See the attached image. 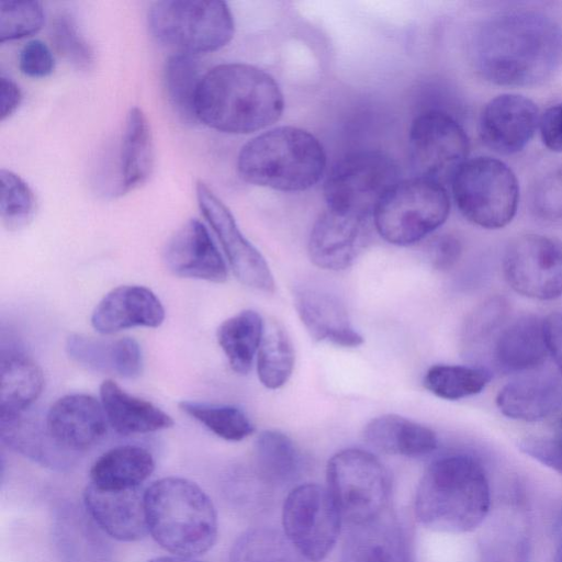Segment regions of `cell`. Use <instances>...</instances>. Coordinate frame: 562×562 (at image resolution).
Instances as JSON below:
<instances>
[{
	"instance_id": "12",
	"label": "cell",
	"mask_w": 562,
	"mask_h": 562,
	"mask_svg": "<svg viewBox=\"0 0 562 562\" xmlns=\"http://www.w3.org/2000/svg\"><path fill=\"white\" fill-rule=\"evenodd\" d=\"M408 148L418 177L443 184L451 182L468 160L470 142L464 128L450 113L429 110L413 120Z\"/></svg>"
},
{
	"instance_id": "23",
	"label": "cell",
	"mask_w": 562,
	"mask_h": 562,
	"mask_svg": "<svg viewBox=\"0 0 562 562\" xmlns=\"http://www.w3.org/2000/svg\"><path fill=\"white\" fill-rule=\"evenodd\" d=\"M65 349L71 360L91 371L125 379H136L143 372L142 348L131 337L101 339L70 334Z\"/></svg>"
},
{
	"instance_id": "24",
	"label": "cell",
	"mask_w": 562,
	"mask_h": 562,
	"mask_svg": "<svg viewBox=\"0 0 562 562\" xmlns=\"http://www.w3.org/2000/svg\"><path fill=\"white\" fill-rule=\"evenodd\" d=\"M27 411L0 415L2 442L43 467L58 470L69 467L76 454L68 452L55 441L45 419L40 420Z\"/></svg>"
},
{
	"instance_id": "47",
	"label": "cell",
	"mask_w": 562,
	"mask_h": 562,
	"mask_svg": "<svg viewBox=\"0 0 562 562\" xmlns=\"http://www.w3.org/2000/svg\"><path fill=\"white\" fill-rule=\"evenodd\" d=\"M538 128L543 146L552 153L562 154V102L543 111Z\"/></svg>"
},
{
	"instance_id": "32",
	"label": "cell",
	"mask_w": 562,
	"mask_h": 562,
	"mask_svg": "<svg viewBox=\"0 0 562 562\" xmlns=\"http://www.w3.org/2000/svg\"><path fill=\"white\" fill-rule=\"evenodd\" d=\"M265 322L252 310H245L225 319L217 328L216 338L231 369L247 374L262 339Z\"/></svg>"
},
{
	"instance_id": "29",
	"label": "cell",
	"mask_w": 562,
	"mask_h": 562,
	"mask_svg": "<svg viewBox=\"0 0 562 562\" xmlns=\"http://www.w3.org/2000/svg\"><path fill=\"white\" fill-rule=\"evenodd\" d=\"M0 415L27 411L40 397L44 375L40 366L14 347L1 349Z\"/></svg>"
},
{
	"instance_id": "7",
	"label": "cell",
	"mask_w": 562,
	"mask_h": 562,
	"mask_svg": "<svg viewBox=\"0 0 562 562\" xmlns=\"http://www.w3.org/2000/svg\"><path fill=\"white\" fill-rule=\"evenodd\" d=\"M451 188L460 213L482 228H503L517 213V177L508 165L497 158L477 156L468 159L454 173Z\"/></svg>"
},
{
	"instance_id": "22",
	"label": "cell",
	"mask_w": 562,
	"mask_h": 562,
	"mask_svg": "<svg viewBox=\"0 0 562 562\" xmlns=\"http://www.w3.org/2000/svg\"><path fill=\"white\" fill-rule=\"evenodd\" d=\"M165 321L160 300L148 288L120 285L95 305L91 325L100 334L110 335L133 327H159Z\"/></svg>"
},
{
	"instance_id": "5",
	"label": "cell",
	"mask_w": 562,
	"mask_h": 562,
	"mask_svg": "<svg viewBox=\"0 0 562 562\" xmlns=\"http://www.w3.org/2000/svg\"><path fill=\"white\" fill-rule=\"evenodd\" d=\"M326 168L319 140L294 126H279L246 143L237 158L239 176L247 182L284 192L316 184Z\"/></svg>"
},
{
	"instance_id": "27",
	"label": "cell",
	"mask_w": 562,
	"mask_h": 562,
	"mask_svg": "<svg viewBox=\"0 0 562 562\" xmlns=\"http://www.w3.org/2000/svg\"><path fill=\"white\" fill-rule=\"evenodd\" d=\"M548 348L543 319L524 315L504 328L494 346L496 364L505 372H522L541 367Z\"/></svg>"
},
{
	"instance_id": "35",
	"label": "cell",
	"mask_w": 562,
	"mask_h": 562,
	"mask_svg": "<svg viewBox=\"0 0 562 562\" xmlns=\"http://www.w3.org/2000/svg\"><path fill=\"white\" fill-rule=\"evenodd\" d=\"M295 362L292 341L284 327L276 319L265 323L257 353V373L263 386L277 390L290 379Z\"/></svg>"
},
{
	"instance_id": "44",
	"label": "cell",
	"mask_w": 562,
	"mask_h": 562,
	"mask_svg": "<svg viewBox=\"0 0 562 562\" xmlns=\"http://www.w3.org/2000/svg\"><path fill=\"white\" fill-rule=\"evenodd\" d=\"M506 313V302L494 297L480 305L468 318L463 328V340L473 344L493 330Z\"/></svg>"
},
{
	"instance_id": "34",
	"label": "cell",
	"mask_w": 562,
	"mask_h": 562,
	"mask_svg": "<svg viewBox=\"0 0 562 562\" xmlns=\"http://www.w3.org/2000/svg\"><path fill=\"white\" fill-rule=\"evenodd\" d=\"M203 76L195 55L175 53L166 60L162 77L166 95L175 112L186 122L198 121L195 98Z\"/></svg>"
},
{
	"instance_id": "39",
	"label": "cell",
	"mask_w": 562,
	"mask_h": 562,
	"mask_svg": "<svg viewBox=\"0 0 562 562\" xmlns=\"http://www.w3.org/2000/svg\"><path fill=\"white\" fill-rule=\"evenodd\" d=\"M0 215L4 228L14 232L27 226L36 212V199L29 184L16 173L0 171Z\"/></svg>"
},
{
	"instance_id": "49",
	"label": "cell",
	"mask_w": 562,
	"mask_h": 562,
	"mask_svg": "<svg viewBox=\"0 0 562 562\" xmlns=\"http://www.w3.org/2000/svg\"><path fill=\"white\" fill-rule=\"evenodd\" d=\"M22 101V92L19 86L10 78L0 77V120L10 117Z\"/></svg>"
},
{
	"instance_id": "40",
	"label": "cell",
	"mask_w": 562,
	"mask_h": 562,
	"mask_svg": "<svg viewBox=\"0 0 562 562\" xmlns=\"http://www.w3.org/2000/svg\"><path fill=\"white\" fill-rule=\"evenodd\" d=\"M50 38L56 52L75 68L87 71L93 67L94 52L69 13H59L54 19Z\"/></svg>"
},
{
	"instance_id": "38",
	"label": "cell",
	"mask_w": 562,
	"mask_h": 562,
	"mask_svg": "<svg viewBox=\"0 0 562 562\" xmlns=\"http://www.w3.org/2000/svg\"><path fill=\"white\" fill-rule=\"evenodd\" d=\"M178 406L217 437L228 441H240L255 431L248 416L236 406L199 401H181Z\"/></svg>"
},
{
	"instance_id": "9",
	"label": "cell",
	"mask_w": 562,
	"mask_h": 562,
	"mask_svg": "<svg viewBox=\"0 0 562 562\" xmlns=\"http://www.w3.org/2000/svg\"><path fill=\"white\" fill-rule=\"evenodd\" d=\"M398 176L397 164L384 151L348 154L333 166L324 183L327 209L369 218Z\"/></svg>"
},
{
	"instance_id": "16",
	"label": "cell",
	"mask_w": 562,
	"mask_h": 562,
	"mask_svg": "<svg viewBox=\"0 0 562 562\" xmlns=\"http://www.w3.org/2000/svg\"><path fill=\"white\" fill-rule=\"evenodd\" d=\"M369 218L327 209L315 221L308 256L321 269L340 271L357 260L370 240Z\"/></svg>"
},
{
	"instance_id": "36",
	"label": "cell",
	"mask_w": 562,
	"mask_h": 562,
	"mask_svg": "<svg viewBox=\"0 0 562 562\" xmlns=\"http://www.w3.org/2000/svg\"><path fill=\"white\" fill-rule=\"evenodd\" d=\"M285 535L268 528H251L234 542L229 562H306Z\"/></svg>"
},
{
	"instance_id": "26",
	"label": "cell",
	"mask_w": 562,
	"mask_h": 562,
	"mask_svg": "<svg viewBox=\"0 0 562 562\" xmlns=\"http://www.w3.org/2000/svg\"><path fill=\"white\" fill-rule=\"evenodd\" d=\"M100 397L108 423L117 434H148L173 425V419L167 413L148 401L128 394L112 380L101 383Z\"/></svg>"
},
{
	"instance_id": "46",
	"label": "cell",
	"mask_w": 562,
	"mask_h": 562,
	"mask_svg": "<svg viewBox=\"0 0 562 562\" xmlns=\"http://www.w3.org/2000/svg\"><path fill=\"white\" fill-rule=\"evenodd\" d=\"M462 255V243L452 234L436 236L428 245L427 257L436 270L451 269Z\"/></svg>"
},
{
	"instance_id": "45",
	"label": "cell",
	"mask_w": 562,
	"mask_h": 562,
	"mask_svg": "<svg viewBox=\"0 0 562 562\" xmlns=\"http://www.w3.org/2000/svg\"><path fill=\"white\" fill-rule=\"evenodd\" d=\"M19 67L23 75L31 78H45L55 68L49 47L40 40L27 42L20 52Z\"/></svg>"
},
{
	"instance_id": "11",
	"label": "cell",
	"mask_w": 562,
	"mask_h": 562,
	"mask_svg": "<svg viewBox=\"0 0 562 562\" xmlns=\"http://www.w3.org/2000/svg\"><path fill=\"white\" fill-rule=\"evenodd\" d=\"M341 514L328 488L307 483L293 488L282 508L285 537L312 562L322 561L336 544Z\"/></svg>"
},
{
	"instance_id": "25",
	"label": "cell",
	"mask_w": 562,
	"mask_h": 562,
	"mask_svg": "<svg viewBox=\"0 0 562 562\" xmlns=\"http://www.w3.org/2000/svg\"><path fill=\"white\" fill-rule=\"evenodd\" d=\"M496 405L505 416L537 422L562 409V383L552 376H527L502 387Z\"/></svg>"
},
{
	"instance_id": "19",
	"label": "cell",
	"mask_w": 562,
	"mask_h": 562,
	"mask_svg": "<svg viewBox=\"0 0 562 562\" xmlns=\"http://www.w3.org/2000/svg\"><path fill=\"white\" fill-rule=\"evenodd\" d=\"M45 420L55 441L76 456L101 441L109 425L101 402L82 393L58 398Z\"/></svg>"
},
{
	"instance_id": "31",
	"label": "cell",
	"mask_w": 562,
	"mask_h": 562,
	"mask_svg": "<svg viewBox=\"0 0 562 562\" xmlns=\"http://www.w3.org/2000/svg\"><path fill=\"white\" fill-rule=\"evenodd\" d=\"M155 162L150 125L142 109L134 106L126 117L120 151L119 193L125 194L143 186Z\"/></svg>"
},
{
	"instance_id": "48",
	"label": "cell",
	"mask_w": 562,
	"mask_h": 562,
	"mask_svg": "<svg viewBox=\"0 0 562 562\" xmlns=\"http://www.w3.org/2000/svg\"><path fill=\"white\" fill-rule=\"evenodd\" d=\"M543 333L548 352L562 375V313L553 312L543 319Z\"/></svg>"
},
{
	"instance_id": "18",
	"label": "cell",
	"mask_w": 562,
	"mask_h": 562,
	"mask_svg": "<svg viewBox=\"0 0 562 562\" xmlns=\"http://www.w3.org/2000/svg\"><path fill=\"white\" fill-rule=\"evenodd\" d=\"M341 562H413L405 527L387 509L373 518L349 524Z\"/></svg>"
},
{
	"instance_id": "51",
	"label": "cell",
	"mask_w": 562,
	"mask_h": 562,
	"mask_svg": "<svg viewBox=\"0 0 562 562\" xmlns=\"http://www.w3.org/2000/svg\"><path fill=\"white\" fill-rule=\"evenodd\" d=\"M559 544L554 557V562H562V516L558 524Z\"/></svg>"
},
{
	"instance_id": "20",
	"label": "cell",
	"mask_w": 562,
	"mask_h": 562,
	"mask_svg": "<svg viewBox=\"0 0 562 562\" xmlns=\"http://www.w3.org/2000/svg\"><path fill=\"white\" fill-rule=\"evenodd\" d=\"M83 504L93 521L113 539L133 542L148 532L142 486L102 490L89 483L83 491Z\"/></svg>"
},
{
	"instance_id": "6",
	"label": "cell",
	"mask_w": 562,
	"mask_h": 562,
	"mask_svg": "<svg viewBox=\"0 0 562 562\" xmlns=\"http://www.w3.org/2000/svg\"><path fill=\"white\" fill-rule=\"evenodd\" d=\"M151 35L176 53L196 55L225 46L234 36V19L221 0H162L148 11Z\"/></svg>"
},
{
	"instance_id": "14",
	"label": "cell",
	"mask_w": 562,
	"mask_h": 562,
	"mask_svg": "<svg viewBox=\"0 0 562 562\" xmlns=\"http://www.w3.org/2000/svg\"><path fill=\"white\" fill-rule=\"evenodd\" d=\"M199 207L216 234L235 277L246 286L273 293L276 283L259 250L241 234L227 206L203 182L198 181Z\"/></svg>"
},
{
	"instance_id": "41",
	"label": "cell",
	"mask_w": 562,
	"mask_h": 562,
	"mask_svg": "<svg viewBox=\"0 0 562 562\" xmlns=\"http://www.w3.org/2000/svg\"><path fill=\"white\" fill-rule=\"evenodd\" d=\"M44 24L40 1H0V42L13 41L37 33Z\"/></svg>"
},
{
	"instance_id": "4",
	"label": "cell",
	"mask_w": 562,
	"mask_h": 562,
	"mask_svg": "<svg viewBox=\"0 0 562 562\" xmlns=\"http://www.w3.org/2000/svg\"><path fill=\"white\" fill-rule=\"evenodd\" d=\"M147 529L173 555L194 558L217 538V515L211 498L194 482L168 476L145 490Z\"/></svg>"
},
{
	"instance_id": "28",
	"label": "cell",
	"mask_w": 562,
	"mask_h": 562,
	"mask_svg": "<svg viewBox=\"0 0 562 562\" xmlns=\"http://www.w3.org/2000/svg\"><path fill=\"white\" fill-rule=\"evenodd\" d=\"M362 436L375 450L395 456H425L438 445L437 436L430 428L395 414L371 419L364 426Z\"/></svg>"
},
{
	"instance_id": "50",
	"label": "cell",
	"mask_w": 562,
	"mask_h": 562,
	"mask_svg": "<svg viewBox=\"0 0 562 562\" xmlns=\"http://www.w3.org/2000/svg\"><path fill=\"white\" fill-rule=\"evenodd\" d=\"M148 562H202L199 560H195L194 558H188V557H179V555H166V557H158L154 558Z\"/></svg>"
},
{
	"instance_id": "21",
	"label": "cell",
	"mask_w": 562,
	"mask_h": 562,
	"mask_svg": "<svg viewBox=\"0 0 562 562\" xmlns=\"http://www.w3.org/2000/svg\"><path fill=\"white\" fill-rule=\"evenodd\" d=\"M294 306L310 336L316 341L355 348L363 342L353 328L344 301L319 286H301L294 293Z\"/></svg>"
},
{
	"instance_id": "3",
	"label": "cell",
	"mask_w": 562,
	"mask_h": 562,
	"mask_svg": "<svg viewBox=\"0 0 562 562\" xmlns=\"http://www.w3.org/2000/svg\"><path fill=\"white\" fill-rule=\"evenodd\" d=\"M491 508V488L481 463L467 454L441 457L425 471L415 514L425 527L448 533L476 529Z\"/></svg>"
},
{
	"instance_id": "10",
	"label": "cell",
	"mask_w": 562,
	"mask_h": 562,
	"mask_svg": "<svg viewBox=\"0 0 562 562\" xmlns=\"http://www.w3.org/2000/svg\"><path fill=\"white\" fill-rule=\"evenodd\" d=\"M326 474L327 488L348 525L387 509L391 475L371 452L356 448L341 450L329 459Z\"/></svg>"
},
{
	"instance_id": "2",
	"label": "cell",
	"mask_w": 562,
	"mask_h": 562,
	"mask_svg": "<svg viewBox=\"0 0 562 562\" xmlns=\"http://www.w3.org/2000/svg\"><path fill=\"white\" fill-rule=\"evenodd\" d=\"M284 99L274 78L241 63L222 64L204 72L195 98L198 121L229 134H247L276 123Z\"/></svg>"
},
{
	"instance_id": "30",
	"label": "cell",
	"mask_w": 562,
	"mask_h": 562,
	"mask_svg": "<svg viewBox=\"0 0 562 562\" xmlns=\"http://www.w3.org/2000/svg\"><path fill=\"white\" fill-rule=\"evenodd\" d=\"M155 460L139 446H117L103 452L90 468V483L102 490L140 487L151 475Z\"/></svg>"
},
{
	"instance_id": "1",
	"label": "cell",
	"mask_w": 562,
	"mask_h": 562,
	"mask_svg": "<svg viewBox=\"0 0 562 562\" xmlns=\"http://www.w3.org/2000/svg\"><path fill=\"white\" fill-rule=\"evenodd\" d=\"M472 56L479 75L493 85L536 86L562 64V27L541 11H504L479 26Z\"/></svg>"
},
{
	"instance_id": "37",
	"label": "cell",
	"mask_w": 562,
	"mask_h": 562,
	"mask_svg": "<svg viewBox=\"0 0 562 562\" xmlns=\"http://www.w3.org/2000/svg\"><path fill=\"white\" fill-rule=\"evenodd\" d=\"M491 373L480 367L436 364L424 375L423 384L434 395L443 400H460L482 392Z\"/></svg>"
},
{
	"instance_id": "42",
	"label": "cell",
	"mask_w": 562,
	"mask_h": 562,
	"mask_svg": "<svg viewBox=\"0 0 562 562\" xmlns=\"http://www.w3.org/2000/svg\"><path fill=\"white\" fill-rule=\"evenodd\" d=\"M530 211L542 223L562 225V164L535 182L530 192Z\"/></svg>"
},
{
	"instance_id": "15",
	"label": "cell",
	"mask_w": 562,
	"mask_h": 562,
	"mask_svg": "<svg viewBox=\"0 0 562 562\" xmlns=\"http://www.w3.org/2000/svg\"><path fill=\"white\" fill-rule=\"evenodd\" d=\"M539 109L529 98L502 93L491 99L479 117V135L492 151L508 156L521 151L535 135Z\"/></svg>"
},
{
	"instance_id": "17",
	"label": "cell",
	"mask_w": 562,
	"mask_h": 562,
	"mask_svg": "<svg viewBox=\"0 0 562 562\" xmlns=\"http://www.w3.org/2000/svg\"><path fill=\"white\" fill-rule=\"evenodd\" d=\"M162 261L175 276L223 283L227 267L207 228L196 218L184 222L167 240Z\"/></svg>"
},
{
	"instance_id": "43",
	"label": "cell",
	"mask_w": 562,
	"mask_h": 562,
	"mask_svg": "<svg viewBox=\"0 0 562 562\" xmlns=\"http://www.w3.org/2000/svg\"><path fill=\"white\" fill-rule=\"evenodd\" d=\"M519 449L541 464L562 474V417L549 436H530L519 442Z\"/></svg>"
},
{
	"instance_id": "13",
	"label": "cell",
	"mask_w": 562,
	"mask_h": 562,
	"mask_svg": "<svg viewBox=\"0 0 562 562\" xmlns=\"http://www.w3.org/2000/svg\"><path fill=\"white\" fill-rule=\"evenodd\" d=\"M506 282L517 293L536 300L562 295V240L541 234L514 238L503 256Z\"/></svg>"
},
{
	"instance_id": "33",
	"label": "cell",
	"mask_w": 562,
	"mask_h": 562,
	"mask_svg": "<svg viewBox=\"0 0 562 562\" xmlns=\"http://www.w3.org/2000/svg\"><path fill=\"white\" fill-rule=\"evenodd\" d=\"M255 462L265 480L285 484L300 474L302 456L289 436L269 429L261 431L255 441Z\"/></svg>"
},
{
	"instance_id": "8",
	"label": "cell",
	"mask_w": 562,
	"mask_h": 562,
	"mask_svg": "<svg viewBox=\"0 0 562 562\" xmlns=\"http://www.w3.org/2000/svg\"><path fill=\"white\" fill-rule=\"evenodd\" d=\"M450 212L443 184L423 177L400 180L373 213L376 232L387 243L407 246L440 227Z\"/></svg>"
}]
</instances>
